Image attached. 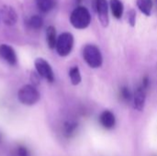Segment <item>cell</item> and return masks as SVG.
Segmentation results:
<instances>
[{"mask_svg":"<svg viewBox=\"0 0 157 156\" xmlns=\"http://www.w3.org/2000/svg\"><path fill=\"white\" fill-rule=\"evenodd\" d=\"M0 16L6 26H13L17 21V14L10 6H3L0 9Z\"/></svg>","mask_w":157,"mask_h":156,"instance_id":"52a82bcc","label":"cell"},{"mask_svg":"<svg viewBox=\"0 0 157 156\" xmlns=\"http://www.w3.org/2000/svg\"><path fill=\"white\" fill-rule=\"evenodd\" d=\"M135 11L134 10H130L129 13H128V20H129V23L131 24V26H134L135 25Z\"/></svg>","mask_w":157,"mask_h":156,"instance_id":"ac0fdd59","label":"cell"},{"mask_svg":"<svg viewBox=\"0 0 157 156\" xmlns=\"http://www.w3.org/2000/svg\"><path fill=\"white\" fill-rule=\"evenodd\" d=\"M28 25L30 29H40L43 26V19L39 15H33L28 19Z\"/></svg>","mask_w":157,"mask_h":156,"instance_id":"9a60e30c","label":"cell"},{"mask_svg":"<svg viewBox=\"0 0 157 156\" xmlns=\"http://www.w3.org/2000/svg\"><path fill=\"white\" fill-rule=\"evenodd\" d=\"M71 24L78 29H83L88 27L91 21L89 11L85 6H77L74 9L70 16Z\"/></svg>","mask_w":157,"mask_h":156,"instance_id":"7a4b0ae2","label":"cell"},{"mask_svg":"<svg viewBox=\"0 0 157 156\" xmlns=\"http://www.w3.org/2000/svg\"><path fill=\"white\" fill-rule=\"evenodd\" d=\"M83 57L91 68H98L102 64V55L95 45H86L83 50Z\"/></svg>","mask_w":157,"mask_h":156,"instance_id":"3957f363","label":"cell"},{"mask_svg":"<svg viewBox=\"0 0 157 156\" xmlns=\"http://www.w3.org/2000/svg\"><path fill=\"white\" fill-rule=\"evenodd\" d=\"M110 8L116 18H121L123 14V5L121 0H110Z\"/></svg>","mask_w":157,"mask_h":156,"instance_id":"4fadbf2b","label":"cell"},{"mask_svg":"<svg viewBox=\"0 0 157 156\" xmlns=\"http://www.w3.org/2000/svg\"><path fill=\"white\" fill-rule=\"evenodd\" d=\"M96 8L100 23L103 27H107L109 21L107 0H96Z\"/></svg>","mask_w":157,"mask_h":156,"instance_id":"9c48e42d","label":"cell"},{"mask_svg":"<svg viewBox=\"0 0 157 156\" xmlns=\"http://www.w3.org/2000/svg\"><path fill=\"white\" fill-rule=\"evenodd\" d=\"M99 122L105 129L110 130L114 128L116 124V119L112 112H110L109 110H105L101 113L99 117Z\"/></svg>","mask_w":157,"mask_h":156,"instance_id":"30bf717a","label":"cell"},{"mask_svg":"<svg viewBox=\"0 0 157 156\" xmlns=\"http://www.w3.org/2000/svg\"><path fill=\"white\" fill-rule=\"evenodd\" d=\"M34 64H35V68H36L38 74L41 78H44L45 80H47L50 83H52L54 81L53 71L52 69V66L46 60H44L42 58H38L35 60Z\"/></svg>","mask_w":157,"mask_h":156,"instance_id":"8992f818","label":"cell"},{"mask_svg":"<svg viewBox=\"0 0 157 156\" xmlns=\"http://www.w3.org/2000/svg\"><path fill=\"white\" fill-rule=\"evenodd\" d=\"M46 40L50 49H53L56 46L57 36L56 29L53 26H49L46 29Z\"/></svg>","mask_w":157,"mask_h":156,"instance_id":"8fae6325","label":"cell"},{"mask_svg":"<svg viewBox=\"0 0 157 156\" xmlns=\"http://www.w3.org/2000/svg\"><path fill=\"white\" fill-rule=\"evenodd\" d=\"M148 86H149V79H148V77H145L134 93L133 106H134V108L139 111H142L144 108Z\"/></svg>","mask_w":157,"mask_h":156,"instance_id":"5b68a950","label":"cell"},{"mask_svg":"<svg viewBox=\"0 0 157 156\" xmlns=\"http://www.w3.org/2000/svg\"><path fill=\"white\" fill-rule=\"evenodd\" d=\"M74 46V37L69 32H63L62 33L58 38L56 41V51L57 53L60 56H67Z\"/></svg>","mask_w":157,"mask_h":156,"instance_id":"277c9868","label":"cell"},{"mask_svg":"<svg viewBox=\"0 0 157 156\" xmlns=\"http://www.w3.org/2000/svg\"><path fill=\"white\" fill-rule=\"evenodd\" d=\"M36 5L40 12L47 13L54 8L55 0H36Z\"/></svg>","mask_w":157,"mask_h":156,"instance_id":"7c38bea8","label":"cell"},{"mask_svg":"<svg viewBox=\"0 0 157 156\" xmlns=\"http://www.w3.org/2000/svg\"><path fill=\"white\" fill-rule=\"evenodd\" d=\"M40 95L37 88L32 85H25L19 88L17 98L19 102L25 106H33L40 100Z\"/></svg>","mask_w":157,"mask_h":156,"instance_id":"6da1fadb","label":"cell"},{"mask_svg":"<svg viewBox=\"0 0 157 156\" xmlns=\"http://www.w3.org/2000/svg\"><path fill=\"white\" fill-rule=\"evenodd\" d=\"M77 2L79 3V2H81V0H77Z\"/></svg>","mask_w":157,"mask_h":156,"instance_id":"d6986e66","label":"cell"},{"mask_svg":"<svg viewBox=\"0 0 157 156\" xmlns=\"http://www.w3.org/2000/svg\"><path fill=\"white\" fill-rule=\"evenodd\" d=\"M69 76H70L71 83L74 86H77V85L80 84V82H81V74H80V71H79L77 66H74V67H72L70 69Z\"/></svg>","mask_w":157,"mask_h":156,"instance_id":"2e32d148","label":"cell"},{"mask_svg":"<svg viewBox=\"0 0 157 156\" xmlns=\"http://www.w3.org/2000/svg\"><path fill=\"white\" fill-rule=\"evenodd\" d=\"M0 58L10 65H15L17 62V57L15 50L7 44L0 45Z\"/></svg>","mask_w":157,"mask_h":156,"instance_id":"ba28073f","label":"cell"},{"mask_svg":"<svg viewBox=\"0 0 157 156\" xmlns=\"http://www.w3.org/2000/svg\"><path fill=\"white\" fill-rule=\"evenodd\" d=\"M137 6L139 9L145 14L146 16H150L153 8V0H136Z\"/></svg>","mask_w":157,"mask_h":156,"instance_id":"5bb4252c","label":"cell"},{"mask_svg":"<svg viewBox=\"0 0 157 156\" xmlns=\"http://www.w3.org/2000/svg\"><path fill=\"white\" fill-rule=\"evenodd\" d=\"M121 97L125 101H130L132 99V94L128 87H122L121 89Z\"/></svg>","mask_w":157,"mask_h":156,"instance_id":"e0dca14e","label":"cell"}]
</instances>
